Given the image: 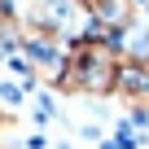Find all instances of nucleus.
I'll use <instances>...</instances> for the list:
<instances>
[{"label": "nucleus", "mask_w": 149, "mask_h": 149, "mask_svg": "<svg viewBox=\"0 0 149 149\" xmlns=\"http://www.w3.org/2000/svg\"><path fill=\"white\" fill-rule=\"evenodd\" d=\"M118 70H123V61H118L114 44H105V40H79L70 48L66 66H61V88L110 92L118 84Z\"/></svg>", "instance_id": "f257e3e1"}]
</instances>
